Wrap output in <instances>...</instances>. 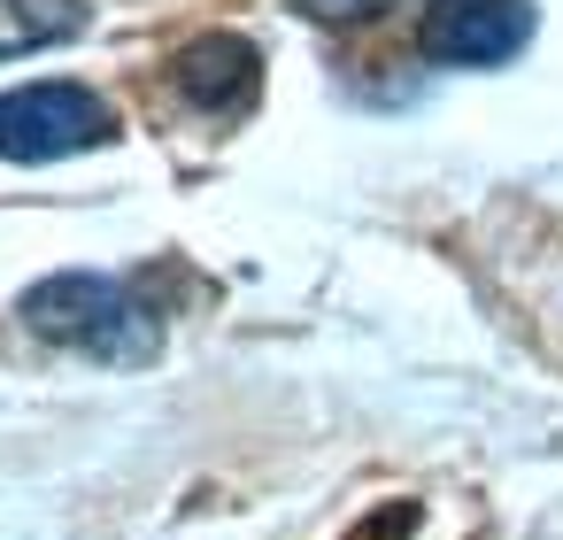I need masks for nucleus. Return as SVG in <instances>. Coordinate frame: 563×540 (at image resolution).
Returning <instances> with one entry per match:
<instances>
[{"mask_svg":"<svg viewBox=\"0 0 563 540\" xmlns=\"http://www.w3.org/2000/svg\"><path fill=\"white\" fill-rule=\"evenodd\" d=\"M16 317H24L40 340H55V348H70V355H93V363H117V371L163 355V309H155V294H147L140 278L55 271V278H40V286L16 301Z\"/></svg>","mask_w":563,"mask_h":540,"instance_id":"f257e3e1","label":"nucleus"},{"mask_svg":"<svg viewBox=\"0 0 563 540\" xmlns=\"http://www.w3.org/2000/svg\"><path fill=\"white\" fill-rule=\"evenodd\" d=\"M109 140H117V109L93 86L47 78V86L0 93V155L9 163H63V155H93Z\"/></svg>","mask_w":563,"mask_h":540,"instance_id":"f03ea898","label":"nucleus"},{"mask_svg":"<svg viewBox=\"0 0 563 540\" xmlns=\"http://www.w3.org/2000/svg\"><path fill=\"white\" fill-rule=\"evenodd\" d=\"M532 40V0H424L417 47L448 70H494L525 55Z\"/></svg>","mask_w":563,"mask_h":540,"instance_id":"7ed1b4c3","label":"nucleus"},{"mask_svg":"<svg viewBox=\"0 0 563 540\" xmlns=\"http://www.w3.org/2000/svg\"><path fill=\"white\" fill-rule=\"evenodd\" d=\"M170 86H178V101L201 109V117H240V109L263 93V55H255V40H240V32H209V40H194V47L170 63Z\"/></svg>","mask_w":563,"mask_h":540,"instance_id":"20e7f679","label":"nucleus"},{"mask_svg":"<svg viewBox=\"0 0 563 540\" xmlns=\"http://www.w3.org/2000/svg\"><path fill=\"white\" fill-rule=\"evenodd\" d=\"M86 32V0H0V63L63 47Z\"/></svg>","mask_w":563,"mask_h":540,"instance_id":"39448f33","label":"nucleus"},{"mask_svg":"<svg viewBox=\"0 0 563 540\" xmlns=\"http://www.w3.org/2000/svg\"><path fill=\"white\" fill-rule=\"evenodd\" d=\"M317 16H386V9H401V0H309Z\"/></svg>","mask_w":563,"mask_h":540,"instance_id":"423d86ee","label":"nucleus"}]
</instances>
